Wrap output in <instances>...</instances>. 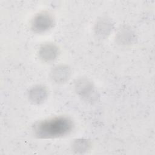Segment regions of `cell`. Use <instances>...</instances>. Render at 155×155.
I'll use <instances>...</instances> for the list:
<instances>
[{"label": "cell", "instance_id": "obj_1", "mask_svg": "<svg viewBox=\"0 0 155 155\" xmlns=\"http://www.w3.org/2000/svg\"><path fill=\"white\" fill-rule=\"evenodd\" d=\"M72 120L67 116H56L36 123L33 128L34 134L39 139H53L70 134L73 128Z\"/></svg>", "mask_w": 155, "mask_h": 155}, {"label": "cell", "instance_id": "obj_2", "mask_svg": "<svg viewBox=\"0 0 155 155\" xmlns=\"http://www.w3.org/2000/svg\"><path fill=\"white\" fill-rule=\"evenodd\" d=\"M74 90L82 100L89 103L97 102L99 95L93 83L87 78H79L74 82Z\"/></svg>", "mask_w": 155, "mask_h": 155}, {"label": "cell", "instance_id": "obj_3", "mask_svg": "<svg viewBox=\"0 0 155 155\" xmlns=\"http://www.w3.org/2000/svg\"><path fill=\"white\" fill-rule=\"evenodd\" d=\"M54 25L52 15L47 12H42L36 15L31 22V29L36 33H42L51 30Z\"/></svg>", "mask_w": 155, "mask_h": 155}, {"label": "cell", "instance_id": "obj_4", "mask_svg": "<svg viewBox=\"0 0 155 155\" xmlns=\"http://www.w3.org/2000/svg\"><path fill=\"white\" fill-rule=\"evenodd\" d=\"M71 70L67 65L61 64L55 66L50 71V76L53 82L61 84L65 83L70 78Z\"/></svg>", "mask_w": 155, "mask_h": 155}, {"label": "cell", "instance_id": "obj_5", "mask_svg": "<svg viewBox=\"0 0 155 155\" xmlns=\"http://www.w3.org/2000/svg\"><path fill=\"white\" fill-rule=\"evenodd\" d=\"M59 53V48L56 45L53 43H45L40 47L38 55L42 61L49 63L56 59Z\"/></svg>", "mask_w": 155, "mask_h": 155}, {"label": "cell", "instance_id": "obj_6", "mask_svg": "<svg viewBox=\"0 0 155 155\" xmlns=\"http://www.w3.org/2000/svg\"><path fill=\"white\" fill-rule=\"evenodd\" d=\"M113 24L110 19L102 17L96 21L94 26V33L97 38L105 39L112 32Z\"/></svg>", "mask_w": 155, "mask_h": 155}, {"label": "cell", "instance_id": "obj_7", "mask_svg": "<svg viewBox=\"0 0 155 155\" xmlns=\"http://www.w3.org/2000/svg\"><path fill=\"white\" fill-rule=\"evenodd\" d=\"M48 91L47 87L43 85H36L28 91L29 101L33 104L38 105L43 103L48 97Z\"/></svg>", "mask_w": 155, "mask_h": 155}, {"label": "cell", "instance_id": "obj_8", "mask_svg": "<svg viewBox=\"0 0 155 155\" xmlns=\"http://www.w3.org/2000/svg\"><path fill=\"white\" fill-rule=\"evenodd\" d=\"M116 39L122 44H128L131 43L134 39V35L131 30L127 27H124L118 31Z\"/></svg>", "mask_w": 155, "mask_h": 155}, {"label": "cell", "instance_id": "obj_9", "mask_svg": "<svg viewBox=\"0 0 155 155\" xmlns=\"http://www.w3.org/2000/svg\"><path fill=\"white\" fill-rule=\"evenodd\" d=\"M91 143L90 140L87 139H78L73 141L72 149L76 153H84L91 148Z\"/></svg>", "mask_w": 155, "mask_h": 155}]
</instances>
